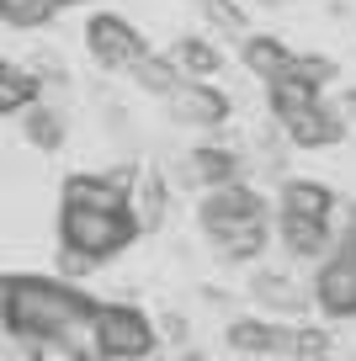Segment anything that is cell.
<instances>
[{
    "instance_id": "obj_1",
    "label": "cell",
    "mask_w": 356,
    "mask_h": 361,
    "mask_svg": "<svg viewBox=\"0 0 356 361\" xmlns=\"http://www.w3.org/2000/svg\"><path fill=\"white\" fill-rule=\"evenodd\" d=\"M90 314L96 303L59 276H11L0 303V319L22 345H59L75 356H90Z\"/></svg>"
},
{
    "instance_id": "obj_2",
    "label": "cell",
    "mask_w": 356,
    "mask_h": 361,
    "mask_svg": "<svg viewBox=\"0 0 356 361\" xmlns=\"http://www.w3.org/2000/svg\"><path fill=\"white\" fill-rule=\"evenodd\" d=\"M138 239V224L128 207H64L59 202V245H64V271H90L101 260L123 255Z\"/></svg>"
},
{
    "instance_id": "obj_3",
    "label": "cell",
    "mask_w": 356,
    "mask_h": 361,
    "mask_svg": "<svg viewBox=\"0 0 356 361\" xmlns=\"http://www.w3.org/2000/svg\"><path fill=\"white\" fill-rule=\"evenodd\" d=\"M160 345V324H149L134 303H96L90 314V361H149Z\"/></svg>"
},
{
    "instance_id": "obj_4",
    "label": "cell",
    "mask_w": 356,
    "mask_h": 361,
    "mask_svg": "<svg viewBox=\"0 0 356 361\" xmlns=\"http://www.w3.org/2000/svg\"><path fill=\"white\" fill-rule=\"evenodd\" d=\"M261 224H271V202L250 186V180L213 186V192H202V202H197V228L213 239V245L245 234V228H261Z\"/></svg>"
},
{
    "instance_id": "obj_5",
    "label": "cell",
    "mask_w": 356,
    "mask_h": 361,
    "mask_svg": "<svg viewBox=\"0 0 356 361\" xmlns=\"http://www.w3.org/2000/svg\"><path fill=\"white\" fill-rule=\"evenodd\" d=\"M85 54H90V64L107 69V75H134V64L149 54V43H144V32H138L128 16L96 11L85 22Z\"/></svg>"
},
{
    "instance_id": "obj_6",
    "label": "cell",
    "mask_w": 356,
    "mask_h": 361,
    "mask_svg": "<svg viewBox=\"0 0 356 361\" xmlns=\"http://www.w3.org/2000/svg\"><path fill=\"white\" fill-rule=\"evenodd\" d=\"M160 106L176 128H191V133H213L234 117V102L229 90H218V80H181Z\"/></svg>"
},
{
    "instance_id": "obj_7",
    "label": "cell",
    "mask_w": 356,
    "mask_h": 361,
    "mask_svg": "<svg viewBox=\"0 0 356 361\" xmlns=\"http://www.w3.org/2000/svg\"><path fill=\"white\" fill-rule=\"evenodd\" d=\"M181 186H191V192H213V186H234V180H245V159L234 154L229 144H197L186 159H181Z\"/></svg>"
},
{
    "instance_id": "obj_8",
    "label": "cell",
    "mask_w": 356,
    "mask_h": 361,
    "mask_svg": "<svg viewBox=\"0 0 356 361\" xmlns=\"http://www.w3.org/2000/svg\"><path fill=\"white\" fill-rule=\"evenodd\" d=\"M314 308L324 319H356V266L335 255H319V271H314Z\"/></svg>"
},
{
    "instance_id": "obj_9",
    "label": "cell",
    "mask_w": 356,
    "mask_h": 361,
    "mask_svg": "<svg viewBox=\"0 0 356 361\" xmlns=\"http://www.w3.org/2000/svg\"><path fill=\"white\" fill-rule=\"evenodd\" d=\"M271 213H298V218H324V224H335L340 197L314 176H287L277 186V207H271Z\"/></svg>"
},
{
    "instance_id": "obj_10",
    "label": "cell",
    "mask_w": 356,
    "mask_h": 361,
    "mask_svg": "<svg viewBox=\"0 0 356 361\" xmlns=\"http://www.w3.org/2000/svg\"><path fill=\"white\" fill-rule=\"evenodd\" d=\"M165 59L181 69V80H218L223 64H229V59H223V48L213 43L208 32H181L176 43L165 48Z\"/></svg>"
},
{
    "instance_id": "obj_11",
    "label": "cell",
    "mask_w": 356,
    "mask_h": 361,
    "mask_svg": "<svg viewBox=\"0 0 356 361\" xmlns=\"http://www.w3.org/2000/svg\"><path fill=\"white\" fill-rule=\"evenodd\" d=\"M165 207H170V176H160V170H138L134 186H128V213H134L138 234H149V228L165 224Z\"/></svg>"
},
{
    "instance_id": "obj_12",
    "label": "cell",
    "mask_w": 356,
    "mask_h": 361,
    "mask_svg": "<svg viewBox=\"0 0 356 361\" xmlns=\"http://www.w3.org/2000/svg\"><path fill=\"white\" fill-rule=\"evenodd\" d=\"M292 54H298V48H287L282 37H271V32H245V37H239V64H245L261 85H271V80L292 64Z\"/></svg>"
},
{
    "instance_id": "obj_13",
    "label": "cell",
    "mask_w": 356,
    "mask_h": 361,
    "mask_svg": "<svg viewBox=\"0 0 356 361\" xmlns=\"http://www.w3.org/2000/svg\"><path fill=\"white\" fill-rule=\"evenodd\" d=\"M292 335H298V329L271 324V319H239V324H229V345L245 350V356H277V350H292Z\"/></svg>"
},
{
    "instance_id": "obj_14",
    "label": "cell",
    "mask_w": 356,
    "mask_h": 361,
    "mask_svg": "<svg viewBox=\"0 0 356 361\" xmlns=\"http://www.w3.org/2000/svg\"><path fill=\"white\" fill-rule=\"evenodd\" d=\"M22 133H27V144L32 149H43V154H54V149H64V138H69V117L59 112L54 102H43V96H37L32 106H22Z\"/></svg>"
},
{
    "instance_id": "obj_15",
    "label": "cell",
    "mask_w": 356,
    "mask_h": 361,
    "mask_svg": "<svg viewBox=\"0 0 356 361\" xmlns=\"http://www.w3.org/2000/svg\"><path fill=\"white\" fill-rule=\"evenodd\" d=\"M37 96H43V85H37L32 69H16L0 59V117H16L22 106H32Z\"/></svg>"
},
{
    "instance_id": "obj_16",
    "label": "cell",
    "mask_w": 356,
    "mask_h": 361,
    "mask_svg": "<svg viewBox=\"0 0 356 361\" xmlns=\"http://www.w3.org/2000/svg\"><path fill=\"white\" fill-rule=\"evenodd\" d=\"M54 16V0H0V27H11V32H43Z\"/></svg>"
},
{
    "instance_id": "obj_17",
    "label": "cell",
    "mask_w": 356,
    "mask_h": 361,
    "mask_svg": "<svg viewBox=\"0 0 356 361\" xmlns=\"http://www.w3.org/2000/svg\"><path fill=\"white\" fill-rule=\"evenodd\" d=\"M134 80H138V90H149V96H155V102H165L170 90L181 85V69L170 64L165 54H155V48H149V54L134 64Z\"/></svg>"
},
{
    "instance_id": "obj_18",
    "label": "cell",
    "mask_w": 356,
    "mask_h": 361,
    "mask_svg": "<svg viewBox=\"0 0 356 361\" xmlns=\"http://www.w3.org/2000/svg\"><path fill=\"white\" fill-rule=\"evenodd\" d=\"M324 255L356 266V202H340V213H335V234H330V250H324Z\"/></svg>"
},
{
    "instance_id": "obj_19",
    "label": "cell",
    "mask_w": 356,
    "mask_h": 361,
    "mask_svg": "<svg viewBox=\"0 0 356 361\" xmlns=\"http://www.w3.org/2000/svg\"><path fill=\"white\" fill-rule=\"evenodd\" d=\"M266 245H271V224H261V228H245V234L223 239V245H213V250H218L223 260H256Z\"/></svg>"
},
{
    "instance_id": "obj_20",
    "label": "cell",
    "mask_w": 356,
    "mask_h": 361,
    "mask_svg": "<svg viewBox=\"0 0 356 361\" xmlns=\"http://www.w3.org/2000/svg\"><path fill=\"white\" fill-rule=\"evenodd\" d=\"M197 11L208 16L218 32H229V37H245V11L239 6H229V0H197Z\"/></svg>"
},
{
    "instance_id": "obj_21",
    "label": "cell",
    "mask_w": 356,
    "mask_h": 361,
    "mask_svg": "<svg viewBox=\"0 0 356 361\" xmlns=\"http://www.w3.org/2000/svg\"><path fill=\"white\" fill-rule=\"evenodd\" d=\"M256 298H266L271 308H298V287L287 276H277V271H261L256 276Z\"/></svg>"
},
{
    "instance_id": "obj_22",
    "label": "cell",
    "mask_w": 356,
    "mask_h": 361,
    "mask_svg": "<svg viewBox=\"0 0 356 361\" xmlns=\"http://www.w3.org/2000/svg\"><path fill=\"white\" fill-rule=\"evenodd\" d=\"M324 96H330V112L340 117V128L356 133V85H335V90H324Z\"/></svg>"
},
{
    "instance_id": "obj_23",
    "label": "cell",
    "mask_w": 356,
    "mask_h": 361,
    "mask_svg": "<svg viewBox=\"0 0 356 361\" xmlns=\"http://www.w3.org/2000/svg\"><path fill=\"white\" fill-rule=\"evenodd\" d=\"M0 361H43V350H37V345H16V350H6Z\"/></svg>"
},
{
    "instance_id": "obj_24",
    "label": "cell",
    "mask_w": 356,
    "mask_h": 361,
    "mask_svg": "<svg viewBox=\"0 0 356 361\" xmlns=\"http://www.w3.org/2000/svg\"><path fill=\"white\" fill-rule=\"evenodd\" d=\"M54 6H59V11H64V6H90V0H54Z\"/></svg>"
},
{
    "instance_id": "obj_25",
    "label": "cell",
    "mask_w": 356,
    "mask_h": 361,
    "mask_svg": "<svg viewBox=\"0 0 356 361\" xmlns=\"http://www.w3.org/2000/svg\"><path fill=\"white\" fill-rule=\"evenodd\" d=\"M6 282H11V276H0V303H6Z\"/></svg>"
},
{
    "instance_id": "obj_26",
    "label": "cell",
    "mask_w": 356,
    "mask_h": 361,
    "mask_svg": "<svg viewBox=\"0 0 356 361\" xmlns=\"http://www.w3.org/2000/svg\"><path fill=\"white\" fill-rule=\"evenodd\" d=\"M181 361H202V356H197V350H186V356H181Z\"/></svg>"
},
{
    "instance_id": "obj_27",
    "label": "cell",
    "mask_w": 356,
    "mask_h": 361,
    "mask_svg": "<svg viewBox=\"0 0 356 361\" xmlns=\"http://www.w3.org/2000/svg\"><path fill=\"white\" fill-rule=\"evenodd\" d=\"M266 6H287V0H266Z\"/></svg>"
}]
</instances>
